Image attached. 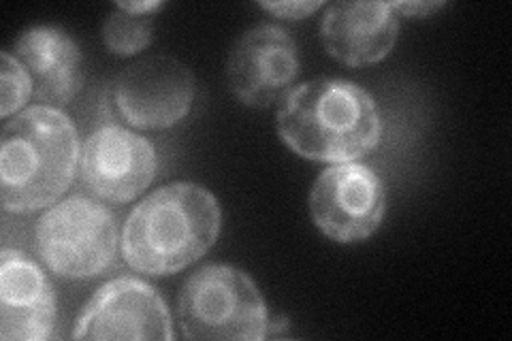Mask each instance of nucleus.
I'll return each mask as SVG.
<instances>
[{"label": "nucleus", "mask_w": 512, "mask_h": 341, "mask_svg": "<svg viewBox=\"0 0 512 341\" xmlns=\"http://www.w3.org/2000/svg\"><path fill=\"white\" fill-rule=\"evenodd\" d=\"M154 39V26L150 15H133L122 9H116L103 24V41L107 50L128 58L146 50Z\"/></svg>", "instance_id": "14"}, {"label": "nucleus", "mask_w": 512, "mask_h": 341, "mask_svg": "<svg viewBox=\"0 0 512 341\" xmlns=\"http://www.w3.org/2000/svg\"><path fill=\"white\" fill-rule=\"evenodd\" d=\"M387 197L380 177L359 162H342L316 177L310 211L318 231L338 243L363 241L382 224Z\"/></svg>", "instance_id": "6"}, {"label": "nucleus", "mask_w": 512, "mask_h": 341, "mask_svg": "<svg viewBox=\"0 0 512 341\" xmlns=\"http://www.w3.org/2000/svg\"><path fill=\"white\" fill-rule=\"evenodd\" d=\"M73 339H173L167 305L137 278H116L94 292L75 322Z\"/></svg>", "instance_id": "9"}, {"label": "nucleus", "mask_w": 512, "mask_h": 341, "mask_svg": "<svg viewBox=\"0 0 512 341\" xmlns=\"http://www.w3.org/2000/svg\"><path fill=\"white\" fill-rule=\"evenodd\" d=\"M399 32L391 3H333L320 22L329 56L348 67H367L387 58Z\"/></svg>", "instance_id": "12"}, {"label": "nucleus", "mask_w": 512, "mask_h": 341, "mask_svg": "<svg viewBox=\"0 0 512 341\" xmlns=\"http://www.w3.org/2000/svg\"><path fill=\"white\" fill-rule=\"evenodd\" d=\"M299 75L295 39L276 24H259L244 32L233 45L227 77L239 103L271 107L291 92Z\"/></svg>", "instance_id": "8"}, {"label": "nucleus", "mask_w": 512, "mask_h": 341, "mask_svg": "<svg viewBox=\"0 0 512 341\" xmlns=\"http://www.w3.org/2000/svg\"><path fill=\"white\" fill-rule=\"evenodd\" d=\"M15 58L35 77L43 103L67 105L82 90V52L67 30L35 26L15 41Z\"/></svg>", "instance_id": "13"}, {"label": "nucleus", "mask_w": 512, "mask_h": 341, "mask_svg": "<svg viewBox=\"0 0 512 341\" xmlns=\"http://www.w3.org/2000/svg\"><path fill=\"white\" fill-rule=\"evenodd\" d=\"M37 248L43 263L60 278H94L116 261L114 214L88 197L64 199L39 220Z\"/></svg>", "instance_id": "5"}, {"label": "nucleus", "mask_w": 512, "mask_h": 341, "mask_svg": "<svg viewBox=\"0 0 512 341\" xmlns=\"http://www.w3.org/2000/svg\"><path fill=\"white\" fill-rule=\"evenodd\" d=\"M178 318L186 339L263 341L271 322L259 288L231 265H207L184 282Z\"/></svg>", "instance_id": "4"}, {"label": "nucleus", "mask_w": 512, "mask_h": 341, "mask_svg": "<svg viewBox=\"0 0 512 341\" xmlns=\"http://www.w3.org/2000/svg\"><path fill=\"white\" fill-rule=\"evenodd\" d=\"M278 135L301 158L342 165L378 148L382 120L374 96L355 81L318 77L284 96Z\"/></svg>", "instance_id": "1"}, {"label": "nucleus", "mask_w": 512, "mask_h": 341, "mask_svg": "<svg viewBox=\"0 0 512 341\" xmlns=\"http://www.w3.org/2000/svg\"><path fill=\"white\" fill-rule=\"evenodd\" d=\"M56 327V292L41 267L18 250L0 256V337L43 341Z\"/></svg>", "instance_id": "11"}, {"label": "nucleus", "mask_w": 512, "mask_h": 341, "mask_svg": "<svg viewBox=\"0 0 512 341\" xmlns=\"http://www.w3.org/2000/svg\"><path fill=\"white\" fill-rule=\"evenodd\" d=\"M158 171L154 145L122 126L96 128L82 152V180L96 199L128 203L146 192Z\"/></svg>", "instance_id": "10"}, {"label": "nucleus", "mask_w": 512, "mask_h": 341, "mask_svg": "<svg viewBox=\"0 0 512 341\" xmlns=\"http://www.w3.org/2000/svg\"><path fill=\"white\" fill-rule=\"evenodd\" d=\"M220 226L222 214L210 190L188 182L171 184L143 199L128 216L122 256L139 273H178L214 246Z\"/></svg>", "instance_id": "2"}, {"label": "nucleus", "mask_w": 512, "mask_h": 341, "mask_svg": "<svg viewBox=\"0 0 512 341\" xmlns=\"http://www.w3.org/2000/svg\"><path fill=\"white\" fill-rule=\"evenodd\" d=\"M391 7H393V11H399V13H404V15H410V18H429L431 13L434 11H438V9H442L444 7V3H414V0H410V3H391Z\"/></svg>", "instance_id": "17"}, {"label": "nucleus", "mask_w": 512, "mask_h": 341, "mask_svg": "<svg viewBox=\"0 0 512 341\" xmlns=\"http://www.w3.org/2000/svg\"><path fill=\"white\" fill-rule=\"evenodd\" d=\"M160 7H163V3H158V0H148V3H118V9L133 15H152Z\"/></svg>", "instance_id": "18"}, {"label": "nucleus", "mask_w": 512, "mask_h": 341, "mask_svg": "<svg viewBox=\"0 0 512 341\" xmlns=\"http://www.w3.org/2000/svg\"><path fill=\"white\" fill-rule=\"evenodd\" d=\"M35 84L24 64L9 52L0 54V116L18 113L32 96Z\"/></svg>", "instance_id": "15"}, {"label": "nucleus", "mask_w": 512, "mask_h": 341, "mask_svg": "<svg viewBox=\"0 0 512 341\" xmlns=\"http://www.w3.org/2000/svg\"><path fill=\"white\" fill-rule=\"evenodd\" d=\"M120 118L139 131H163L182 122L195 101V77L184 62L154 56L126 67L114 81Z\"/></svg>", "instance_id": "7"}, {"label": "nucleus", "mask_w": 512, "mask_h": 341, "mask_svg": "<svg viewBox=\"0 0 512 341\" xmlns=\"http://www.w3.org/2000/svg\"><path fill=\"white\" fill-rule=\"evenodd\" d=\"M79 139L73 120L56 107L35 105L3 131L0 201L11 214L54 205L75 180Z\"/></svg>", "instance_id": "3"}, {"label": "nucleus", "mask_w": 512, "mask_h": 341, "mask_svg": "<svg viewBox=\"0 0 512 341\" xmlns=\"http://www.w3.org/2000/svg\"><path fill=\"white\" fill-rule=\"evenodd\" d=\"M261 7L282 20H303L323 7V3H318V0H306V3L291 0V3H288L286 0V3H261Z\"/></svg>", "instance_id": "16"}]
</instances>
